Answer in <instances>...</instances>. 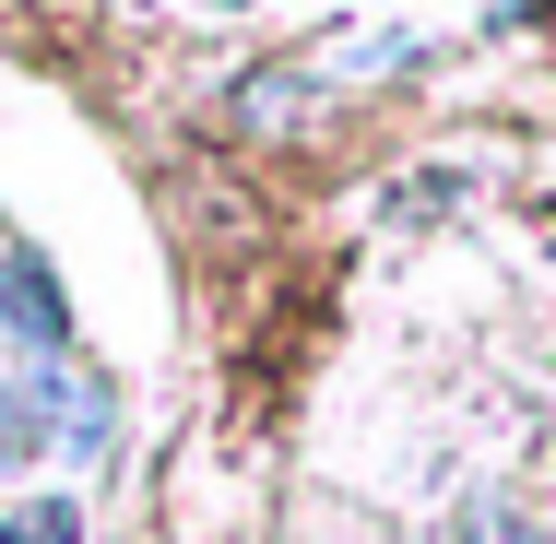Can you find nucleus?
<instances>
[{"instance_id": "f257e3e1", "label": "nucleus", "mask_w": 556, "mask_h": 544, "mask_svg": "<svg viewBox=\"0 0 556 544\" xmlns=\"http://www.w3.org/2000/svg\"><path fill=\"white\" fill-rule=\"evenodd\" d=\"M0 544H84V533H72V509H12Z\"/></svg>"}]
</instances>
